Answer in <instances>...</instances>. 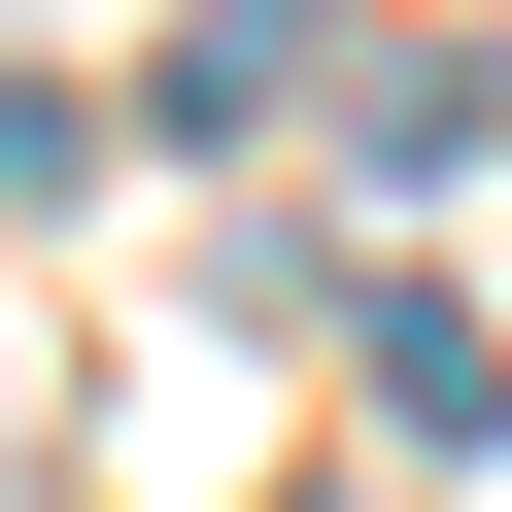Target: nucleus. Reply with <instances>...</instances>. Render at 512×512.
<instances>
[{
    "instance_id": "f257e3e1",
    "label": "nucleus",
    "mask_w": 512,
    "mask_h": 512,
    "mask_svg": "<svg viewBox=\"0 0 512 512\" xmlns=\"http://www.w3.org/2000/svg\"><path fill=\"white\" fill-rule=\"evenodd\" d=\"M342 376H376V410H410V444H512V342H478V308H444V274H376V308H342Z\"/></svg>"
},
{
    "instance_id": "f03ea898",
    "label": "nucleus",
    "mask_w": 512,
    "mask_h": 512,
    "mask_svg": "<svg viewBox=\"0 0 512 512\" xmlns=\"http://www.w3.org/2000/svg\"><path fill=\"white\" fill-rule=\"evenodd\" d=\"M308 103V0H205V69H171V137H274Z\"/></svg>"
}]
</instances>
